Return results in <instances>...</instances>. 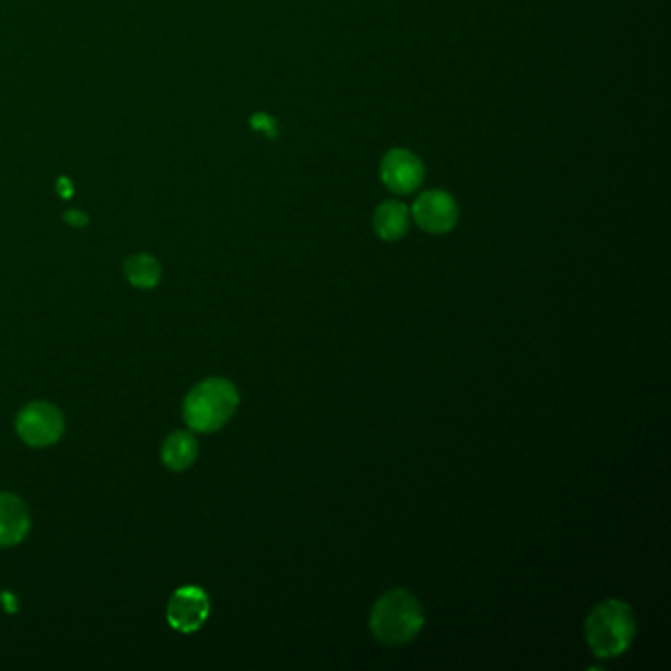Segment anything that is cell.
<instances>
[{"instance_id": "cell-1", "label": "cell", "mask_w": 671, "mask_h": 671, "mask_svg": "<svg viewBox=\"0 0 671 671\" xmlns=\"http://www.w3.org/2000/svg\"><path fill=\"white\" fill-rule=\"evenodd\" d=\"M368 626L380 644L404 646L424 628V609L410 591L396 589L374 603Z\"/></svg>"}, {"instance_id": "cell-2", "label": "cell", "mask_w": 671, "mask_h": 671, "mask_svg": "<svg viewBox=\"0 0 671 671\" xmlns=\"http://www.w3.org/2000/svg\"><path fill=\"white\" fill-rule=\"evenodd\" d=\"M237 408V386L227 378H207L185 396L183 420L193 431L213 433L231 422Z\"/></svg>"}, {"instance_id": "cell-3", "label": "cell", "mask_w": 671, "mask_h": 671, "mask_svg": "<svg viewBox=\"0 0 671 671\" xmlns=\"http://www.w3.org/2000/svg\"><path fill=\"white\" fill-rule=\"evenodd\" d=\"M636 636V616L628 603L609 599L599 603L585 620V638L597 658L622 656Z\"/></svg>"}, {"instance_id": "cell-4", "label": "cell", "mask_w": 671, "mask_h": 671, "mask_svg": "<svg viewBox=\"0 0 671 671\" xmlns=\"http://www.w3.org/2000/svg\"><path fill=\"white\" fill-rule=\"evenodd\" d=\"M410 213L412 221L427 235H447L459 223V205L445 189L422 191Z\"/></svg>"}, {"instance_id": "cell-5", "label": "cell", "mask_w": 671, "mask_h": 671, "mask_svg": "<svg viewBox=\"0 0 671 671\" xmlns=\"http://www.w3.org/2000/svg\"><path fill=\"white\" fill-rule=\"evenodd\" d=\"M380 182L394 195H412L426 180L422 158L408 148H392L380 160Z\"/></svg>"}, {"instance_id": "cell-6", "label": "cell", "mask_w": 671, "mask_h": 671, "mask_svg": "<svg viewBox=\"0 0 671 671\" xmlns=\"http://www.w3.org/2000/svg\"><path fill=\"white\" fill-rule=\"evenodd\" d=\"M63 416L54 404L32 402L16 418V433L30 447H50L63 433Z\"/></svg>"}, {"instance_id": "cell-7", "label": "cell", "mask_w": 671, "mask_h": 671, "mask_svg": "<svg viewBox=\"0 0 671 671\" xmlns=\"http://www.w3.org/2000/svg\"><path fill=\"white\" fill-rule=\"evenodd\" d=\"M211 603L201 587L187 585L178 589L168 603V622L183 634L199 630L209 618Z\"/></svg>"}, {"instance_id": "cell-8", "label": "cell", "mask_w": 671, "mask_h": 671, "mask_svg": "<svg viewBox=\"0 0 671 671\" xmlns=\"http://www.w3.org/2000/svg\"><path fill=\"white\" fill-rule=\"evenodd\" d=\"M412 213L406 203L398 199L382 201L372 215V229L376 237L384 243L402 241L410 233Z\"/></svg>"}, {"instance_id": "cell-9", "label": "cell", "mask_w": 671, "mask_h": 671, "mask_svg": "<svg viewBox=\"0 0 671 671\" xmlns=\"http://www.w3.org/2000/svg\"><path fill=\"white\" fill-rule=\"evenodd\" d=\"M30 530L28 506L10 492H0V548L18 546Z\"/></svg>"}, {"instance_id": "cell-10", "label": "cell", "mask_w": 671, "mask_h": 671, "mask_svg": "<svg viewBox=\"0 0 671 671\" xmlns=\"http://www.w3.org/2000/svg\"><path fill=\"white\" fill-rule=\"evenodd\" d=\"M197 451V439L189 431H176L162 445V461L170 471H185L195 463Z\"/></svg>"}, {"instance_id": "cell-11", "label": "cell", "mask_w": 671, "mask_h": 671, "mask_svg": "<svg viewBox=\"0 0 671 671\" xmlns=\"http://www.w3.org/2000/svg\"><path fill=\"white\" fill-rule=\"evenodd\" d=\"M124 274L128 282L136 288L150 290L160 282L162 268L158 260L150 254H134L124 262Z\"/></svg>"}, {"instance_id": "cell-12", "label": "cell", "mask_w": 671, "mask_h": 671, "mask_svg": "<svg viewBox=\"0 0 671 671\" xmlns=\"http://www.w3.org/2000/svg\"><path fill=\"white\" fill-rule=\"evenodd\" d=\"M63 219H65L69 225H73V227H85V225H87V217H85L81 211H67V213L63 215Z\"/></svg>"}]
</instances>
